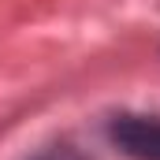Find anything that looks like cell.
Returning a JSON list of instances; mask_svg holds the SVG:
<instances>
[{
  "label": "cell",
  "mask_w": 160,
  "mask_h": 160,
  "mask_svg": "<svg viewBox=\"0 0 160 160\" xmlns=\"http://www.w3.org/2000/svg\"><path fill=\"white\" fill-rule=\"evenodd\" d=\"M112 145L134 160H160V119L145 116H116L108 127Z\"/></svg>",
  "instance_id": "cell-1"
},
{
  "label": "cell",
  "mask_w": 160,
  "mask_h": 160,
  "mask_svg": "<svg viewBox=\"0 0 160 160\" xmlns=\"http://www.w3.org/2000/svg\"><path fill=\"white\" fill-rule=\"evenodd\" d=\"M34 160H82V157L71 149V145H48V149H45V153H38Z\"/></svg>",
  "instance_id": "cell-2"
}]
</instances>
